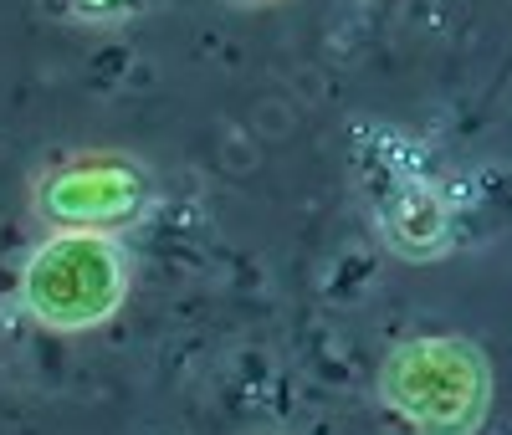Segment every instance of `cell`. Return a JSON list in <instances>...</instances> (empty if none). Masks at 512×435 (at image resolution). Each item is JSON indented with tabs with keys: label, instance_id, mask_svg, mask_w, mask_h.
<instances>
[{
	"label": "cell",
	"instance_id": "obj_1",
	"mask_svg": "<svg viewBox=\"0 0 512 435\" xmlns=\"http://www.w3.org/2000/svg\"><path fill=\"white\" fill-rule=\"evenodd\" d=\"M374 400L410 435H482L497 405V364L466 333H410L379 359Z\"/></svg>",
	"mask_w": 512,
	"mask_h": 435
},
{
	"label": "cell",
	"instance_id": "obj_2",
	"mask_svg": "<svg viewBox=\"0 0 512 435\" xmlns=\"http://www.w3.org/2000/svg\"><path fill=\"white\" fill-rule=\"evenodd\" d=\"M134 297V256L123 236L47 231L16 272L21 313L52 338H88L108 328Z\"/></svg>",
	"mask_w": 512,
	"mask_h": 435
},
{
	"label": "cell",
	"instance_id": "obj_3",
	"mask_svg": "<svg viewBox=\"0 0 512 435\" xmlns=\"http://www.w3.org/2000/svg\"><path fill=\"white\" fill-rule=\"evenodd\" d=\"M164 185L144 154L88 144L52 154L26 180V210L41 231H103L128 236L159 210Z\"/></svg>",
	"mask_w": 512,
	"mask_h": 435
},
{
	"label": "cell",
	"instance_id": "obj_4",
	"mask_svg": "<svg viewBox=\"0 0 512 435\" xmlns=\"http://www.w3.org/2000/svg\"><path fill=\"white\" fill-rule=\"evenodd\" d=\"M374 226H379V241L390 246V256L400 261H436L451 251V210L425 185H400L374 210Z\"/></svg>",
	"mask_w": 512,
	"mask_h": 435
},
{
	"label": "cell",
	"instance_id": "obj_5",
	"mask_svg": "<svg viewBox=\"0 0 512 435\" xmlns=\"http://www.w3.org/2000/svg\"><path fill=\"white\" fill-rule=\"evenodd\" d=\"M154 0H57L62 21L72 26H88V31H118V26H134Z\"/></svg>",
	"mask_w": 512,
	"mask_h": 435
},
{
	"label": "cell",
	"instance_id": "obj_6",
	"mask_svg": "<svg viewBox=\"0 0 512 435\" xmlns=\"http://www.w3.org/2000/svg\"><path fill=\"white\" fill-rule=\"evenodd\" d=\"M231 11H277V6H287V0H226Z\"/></svg>",
	"mask_w": 512,
	"mask_h": 435
},
{
	"label": "cell",
	"instance_id": "obj_7",
	"mask_svg": "<svg viewBox=\"0 0 512 435\" xmlns=\"http://www.w3.org/2000/svg\"><path fill=\"white\" fill-rule=\"evenodd\" d=\"M272 435H292V430H272Z\"/></svg>",
	"mask_w": 512,
	"mask_h": 435
}]
</instances>
